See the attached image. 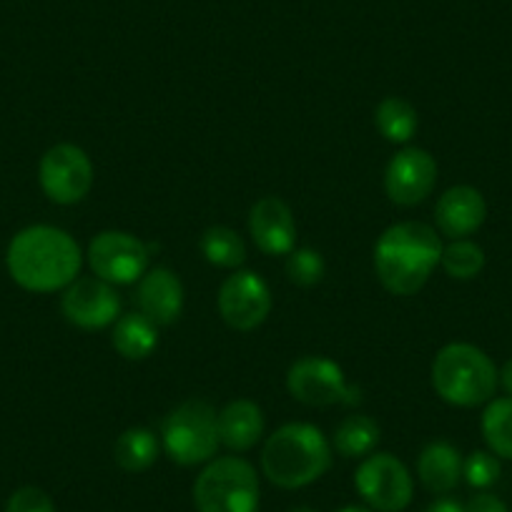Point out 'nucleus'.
Segmentation results:
<instances>
[{
    "instance_id": "c756f323",
    "label": "nucleus",
    "mask_w": 512,
    "mask_h": 512,
    "mask_svg": "<svg viewBox=\"0 0 512 512\" xmlns=\"http://www.w3.org/2000/svg\"><path fill=\"white\" fill-rule=\"evenodd\" d=\"M425 512H465V507L457 500H450V497H442V500L432 502Z\"/></svg>"
},
{
    "instance_id": "cd10ccee",
    "label": "nucleus",
    "mask_w": 512,
    "mask_h": 512,
    "mask_svg": "<svg viewBox=\"0 0 512 512\" xmlns=\"http://www.w3.org/2000/svg\"><path fill=\"white\" fill-rule=\"evenodd\" d=\"M6 512H56V505L41 487L26 485L8 497Z\"/></svg>"
},
{
    "instance_id": "a878e982",
    "label": "nucleus",
    "mask_w": 512,
    "mask_h": 512,
    "mask_svg": "<svg viewBox=\"0 0 512 512\" xmlns=\"http://www.w3.org/2000/svg\"><path fill=\"white\" fill-rule=\"evenodd\" d=\"M327 274L324 256L314 249H294L287 256V277L297 287H317Z\"/></svg>"
},
{
    "instance_id": "7ed1b4c3",
    "label": "nucleus",
    "mask_w": 512,
    "mask_h": 512,
    "mask_svg": "<svg viewBox=\"0 0 512 512\" xmlns=\"http://www.w3.org/2000/svg\"><path fill=\"white\" fill-rule=\"evenodd\" d=\"M332 467V445L319 427L289 422L267 437L262 450V470L272 485L299 490L317 482Z\"/></svg>"
},
{
    "instance_id": "b1692460",
    "label": "nucleus",
    "mask_w": 512,
    "mask_h": 512,
    "mask_svg": "<svg viewBox=\"0 0 512 512\" xmlns=\"http://www.w3.org/2000/svg\"><path fill=\"white\" fill-rule=\"evenodd\" d=\"M482 437L492 455L512 460V397L487 402L482 412Z\"/></svg>"
},
{
    "instance_id": "39448f33",
    "label": "nucleus",
    "mask_w": 512,
    "mask_h": 512,
    "mask_svg": "<svg viewBox=\"0 0 512 512\" xmlns=\"http://www.w3.org/2000/svg\"><path fill=\"white\" fill-rule=\"evenodd\" d=\"M259 502V477L241 457H214L194 482L199 512H259Z\"/></svg>"
},
{
    "instance_id": "473e14b6",
    "label": "nucleus",
    "mask_w": 512,
    "mask_h": 512,
    "mask_svg": "<svg viewBox=\"0 0 512 512\" xmlns=\"http://www.w3.org/2000/svg\"><path fill=\"white\" fill-rule=\"evenodd\" d=\"M289 512H317V510H312V507H307V505H299V507H292Z\"/></svg>"
},
{
    "instance_id": "aec40b11",
    "label": "nucleus",
    "mask_w": 512,
    "mask_h": 512,
    "mask_svg": "<svg viewBox=\"0 0 512 512\" xmlns=\"http://www.w3.org/2000/svg\"><path fill=\"white\" fill-rule=\"evenodd\" d=\"M161 442L149 427H128L113 447L118 467L126 472H144L159 460Z\"/></svg>"
},
{
    "instance_id": "c85d7f7f",
    "label": "nucleus",
    "mask_w": 512,
    "mask_h": 512,
    "mask_svg": "<svg viewBox=\"0 0 512 512\" xmlns=\"http://www.w3.org/2000/svg\"><path fill=\"white\" fill-rule=\"evenodd\" d=\"M465 512H507V507L500 497L490 495V492H482V495H475L467 502Z\"/></svg>"
},
{
    "instance_id": "a211bd4d",
    "label": "nucleus",
    "mask_w": 512,
    "mask_h": 512,
    "mask_svg": "<svg viewBox=\"0 0 512 512\" xmlns=\"http://www.w3.org/2000/svg\"><path fill=\"white\" fill-rule=\"evenodd\" d=\"M417 477L435 495H447L462 477V455L450 442H430L417 460Z\"/></svg>"
},
{
    "instance_id": "5701e85b",
    "label": "nucleus",
    "mask_w": 512,
    "mask_h": 512,
    "mask_svg": "<svg viewBox=\"0 0 512 512\" xmlns=\"http://www.w3.org/2000/svg\"><path fill=\"white\" fill-rule=\"evenodd\" d=\"M199 249L204 259L221 269H239L246 262V244L229 226H211L201 234Z\"/></svg>"
},
{
    "instance_id": "6e6552de",
    "label": "nucleus",
    "mask_w": 512,
    "mask_h": 512,
    "mask_svg": "<svg viewBox=\"0 0 512 512\" xmlns=\"http://www.w3.org/2000/svg\"><path fill=\"white\" fill-rule=\"evenodd\" d=\"M354 487L374 512H402L415 495L410 470L390 452H372L364 457L354 472Z\"/></svg>"
},
{
    "instance_id": "9d476101",
    "label": "nucleus",
    "mask_w": 512,
    "mask_h": 512,
    "mask_svg": "<svg viewBox=\"0 0 512 512\" xmlns=\"http://www.w3.org/2000/svg\"><path fill=\"white\" fill-rule=\"evenodd\" d=\"M38 181L53 204H78L93 189L91 156L76 144H56L38 164Z\"/></svg>"
},
{
    "instance_id": "20e7f679",
    "label": "nucleus",
    "mask_w": 512,
    "mask_h": 512,
    "mask_svg": "<svg viewBox=\"0 0 512 512\" xmlns=\"http://www.w3.org/2000/svg\"><path fill=\"white\" fill-rule=\"evenodd\" d=\"M500 372L480 347L452 342L432 362V387L452 407H480L495 397Z\"/></svg>"
},
{
    "instance_id": "9b49d317",
    "label": "nucleus",
    "mask_w": 512,
    "mask_h": 512,
    "mask_svg": "<svg viewBox=\"0 0 512 512\" xmlns=\"http://www.w3.org/2000/svg\"><path fill=\"white\" fill-rule=\"evenodd\" d=\"M221 319L236 332L262 327L272 312V289L256 272H234L216 297Z\"/></svg>"
},
{
    "instance_id": "393cba45",
    "label": "nucleus",
    "mask_w": 512,
    "mask_h": 512,
    "mask_svg": "<svg viewBox=\"0 0 512 512\" xmlns=\"http://www.w3.org/2000/svg\"><path fill=\"white\" fill-rule=\"evenodd\" d=\"M440 267L445 269L447 277L467 282L485 269V251L470 239H452L450 244L442 246Z\"/></svg>"
},
{
    "instance_id": "7c9ffc66",
    "label": "nucleus",
    "mask_w": 512,
    "mask_h": 512,
    "mask_svg": "<svg viewBox=\"0 0 512 512\" xmlns=\"http://www.w3.org/2000/svg\"><path fill=\"white\" fill-rule=\"evenodd\" d=\"M500 384L505 387L507 395L512 397V359H507L505 367L500 369Z\"/></svg>"
},
{
    "instance_id": "f03ea898",
    "label": "nucleus",
    "mask_w": 512,
    "mask_h": 512,
    "mask_svg": "<svg viewBox=\"0 0 512 512\" xmlns=\"http://www.w3.org/2000/svg\"><path fill=\"white\" fill-rule=\"evenodd\" d=\"M437 229L422 221H400L374 244V272L387 292L412 297L432 277L442 259Z\"/></svg>"
},
{
    "instance_id": "1a4fd4ad",
    "label": "nucleus",
    "mask_w": 512,
    "mask_h": 512,
    "mask_svg": "<svg viewBox=\"0 0 512 512\" xmlns=\"http://www.w3.org/2000/svg\"><path fill=\"white\" fill-rule=\"evenodd\" d=\"M88 267L98 279L123 287L136 284L149 272L151 246L128 231H101L88 244Z\"/></svg>"
},
{
    "instance_id": "f3484780",
    "label": "nucleus",
    "mask_w": 512,
    "mask_h": 512,
    "mask_svg": "<svg viewBox=\"0 0 512 512\" xmlns=\"http://www.w3.org/2000/svg\"><path fill=\"white\" fill-rule=\"evenodd\" d=\"M264 437V412L251 400H234L219 412V440L234 452H246Z\"/></svg>"
},
{
    "instance_id": "f8f14e48",
    "label": "nucleus",
    "mask_w": 512,
    "mask_h": 512,
    "mask_svg": "<svg viewBox=\"0 0 512 512\" xmlns=\"http://www.w3.org/2000/svg\"><path fill=\"white\" fill-rule=\"evenodd\" d=\"M437 161L430 151L407 146L384 169V191L397 206H417L435 191Z\"/></svg>"
},
{
    "instance_id": "6ab92c4d",
    "label": "nucleus",
    "mask_w": 512,
    "mask_h": 512,
    "mask_svg": "<svg viewBox=\"0 0 512 512\" xmlns=\"http://www.w3.org/2000/svg\"><path fill=\"white\" fill-rule=\"evenodd\" d=\"M111 344L123 359L141 362V359L151 357L154 349L159 347V327L141 312L123 314L113 324Z\"/></svg>"
},
{
    "instance_id": "4468645a",
    "label": "nucleus",
    "mask_w": 512,
    "mask_h": 512,
    "mask_svg": "<svg viewBox=\"0 0 512 512\" xmlns=\"http://www.w3.org/2000/svg\"><path fill=\"white\" fill-rule=\"evenodd\" d=\"M249 234L259 251L289 256L297 249V224L289 204L279 196H264L249 211Z\"/></svg>"
},
{
    "instance_id": "ddd939ff",
    "label": "nucleus",
    "mask_w": 512,
    "mask_h": 512,
    "mask_svg": "<svg viewBox=\"0 0 512 512\" xmlns=\"http://www.w3.org/2000/svg\"><path fill=\"white\" fill-rule=\"evenodd\" d=\"M61 312L81 329H106L121 317V299L113 284L98 277H83L63 289Z\"/></svg>"
},
{
    "instance_id": "412c9836",
    "label": "nucleus",
    "mask_w": 512,
    "mask_h": 512,
    "mask_svg": "<svg viewBox=\"0 0 512 512\" xmlns=\"http://www.w3.org/2000/svg\"><path fill=\"white\" fill-rule=\"evenodd\" d=\"M379 430L377 422L367 415H349L334 430L332 447L347 460H357V457H369L374 452V447L379 445Z\"/></svg>"
},
{
    "instance_id": "423d86ee",
    "label": "nucleus",
    "mask_w": 512,
    "mask_h": 512,
    "mask_svg": "<svg viewBox=\"0 0 512 512\" xmlns=\"http://www.w3.org/2000/svg\"><path fill=\"white\" fill-rule=\"evenodd\" d=\"M161 447L176 465H206L221 447L219 415L204 400H186L166 415Z\"/></svg>"
},
{
    "instance_id": "dca6fc26",
    "label": "nucleus",
    "mask_w": 512,
    "mask_h": 512,
    "mask_svg": "<svg viewBox=\"0 0 512 512\" xmlns=\"http://www.w3.org/2000/svg\"><path fill=\"white\" fill-rule=\"evenodd\" d=\"M487 219L485 196L475 186H452L435 206L437 231L447 239H467Z\"/></svg>"
},
{
    "instance_id": "f257e3e1",
    "label": "nucleus",
    "mask_w": 512,
    "mask_h": 512,
    "mask_svg": "<svg viewBox=\"0 0 512 512\" xmlns=\"http://www.w3.org/2000/svg\"><path fill=\"white\" fill-rule=\"evenodd\" d=\"M6 264L18 287L51 294L76 282L83 267V251L68 231L38 224L13 236Z\"/></svg>"
},
{
    "instance_id": "2eb2a0df",
    "label": "nucleus",
    "mask_w": 512,
    "mask_h": 512,
    "mask_svg": "<svg viewBox=\"0 0 512 512\" xmlns=\"http://www.w3.org/2000/svg\"><path fill=\"white\" fill-rule=\"evenodd\" d=\"M136 302H139V312L156 327H169L179 322L184 312V284L171 269L154 267L139 279Z\"/></svg>"
},
{
    "instance_id": "0eeeda50",
    "label": "nucleus",
    "mask_w": 512,
    "mask_h": 512,
    "mask_svg": "<svg viewBox=\"0 0 512 512\" xmlns=\"http://www.w3.org/2000/svg\"><path fill=\"white\" fill-rule=\"evenodd\" d=\"M287 390L297 402L309 407H354L362 392L347 382L344 369L327 357H302L289 367Z\"/></svg>"
},
{
    "instance_id": "bb28decb",
    "label": "nucleus",
    "mask_w": 512,
    "mask_h": 512,
    "mask_svg": "<svg viewBox=\"0 0 512 512\" xmlns=\"http://www.w3.org/2000/svg\"><path fill=\"white\" fill-rule=\"evenodd\" d=\"M500 460L497 455L485 450H475L465 462H462V477L467 480V485L477 487V490H485V487H492L497 480H500Z\"/></svg>"
},
{
    "instance_id": "4be33fe9",
    "label": "nucleus",
    "mask_w": 512,
    "mask_h": 512,
    "mask_svg": "<svg viewBox=\"0 0 512 512\" xmlns=\"http://www.w3.org/2000/svg\"><path fill=\"white\" fill-rule=\"evenodd\" d=\"M374 123L390 144H410L412 136L417 134L420 118L410 101L400 96H387L374 111Z\"/></svg>"
},
{
    "instance_id": "2f4dec72",
    "label": "nucleus",
    "mask_w": 512,
    "mask_h": 512,
    "mask_svg": "<svg viewBox=\"0 0 512 512\" xmlns=\"http://www.w3.org/2000/svg\"><path fill=\"white\" fill-rule=\"evenodd\" d=\"M339 512H374V510L372 507H362V505H347V507H342Z\"/></svg>"
}]
</instances>
